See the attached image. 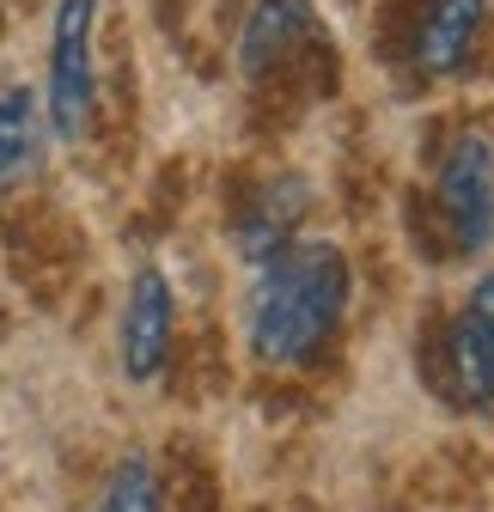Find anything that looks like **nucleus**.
I'll return each instance as SVG.
<instances>
[{"mask_svg":"<svg viewBox=\"0 0 494 512\" xmlns=\"http://www.w3.org/2000/svg\"><path fill=\"white\" fill-rule=\"evenodd\" d=\"M0 25H7V19H0Z\"/></svg>","mask_w":494,"mask_h":512,"instance_id":"dca6fc26","label":"nucleus"},{"mask_svg":"<svg viewBox=\"0 0 494 512\" xmlns=\"http://www.w3.org/2000/svg\"><path fill=\"white\" fill-rule=\"evenodd\" d=\"M0 244H7L13 281L37 299V305H61V293L74 287L86 244L74 232V220L55 202H13L7 220H0Z\"/></svg>","mask_w":494,"mask_h":512,"instance_id":"20e7f679","label":"nucleus"},{"mask_svg":"<svg viewBox=\"0 0 494 512\" xmlns=\"http://www.w3.org/2000/svg\"><path fill=\"white\" fill-rule=\"evenodd\" d=\"M98 0H61L49 31V116L68 141H80L98 116V61H92Z\"/></svg>","mask_w":494,"mask_h":512,"instance_id":"423d86ee","label":"nucleus"},{"mask_svg":"<svg viewBox=\"0 0 494 512\" xmlns=\"http://www.w3.org/2000/svg\"><path fill=\"white\" fill-rule=\"evenodd\" d=\"M415 372L452 409H494V354L470 311H458V317L427 311V324L415 336Z\"/></svg>","mask_w":494,"mask_h":512,"instance_id":"39448f33","label":"nucleus"},{"mask_svg":"<svg viewBox=\"0 0 494 512\" xmlns=\"http://www.w3.org/2000/svg\"><path fill=\"white\" fill-rule=\"evenodd\" d=\"M305 214V183L287 171H251V165H232L226 177V220L238 232V250L251 263H269L293 244V226Z\"/></svg>","mask_w":494,"mask_h":512,"instance_id":"0eeeda50","label":"nucleus"},{"mask_svg":"<svg viewBox=\"0 0 494 512\" xmlns=\"http://www.w3.org/2000/svg\"><path fill=\"white\" fill-rule=\"evenodd\" d=\"M470 317H476V330H482V342H488V354H494V275L476 281V293H470Z\"/></svg>","mask_w":494,"mask_h":512,"instance_id":"4468645a","label":"nucleus"},{"mask_svg":"<svg viewBox=\"0 0 494 512\" xmlns=\"http://www.w3.org/2000/svg\"><path fill=\"white\" fill-rule=\"evenodd\" d=\"M421 19H427V0H379V13H373V49L391 61V68H415Z\"/></svg>","mask_w":494,"mask_h":512,"instance_id":"f8f14e48","label":"nucleus"},{"mask_svg":"<svg viewBox=\"0 0 494 512\" xmlns=\"http://www.w3.org/2000/svg\"><path fill=\"white\" fill-rule=\"evenodd\" d=\"M482 19H488V0H427L421 43H415V68L421 74H458L464 61L476 55Z\"/></svg>","mask_w":494,"mask_h":512,"instance_id":"1a4fd4ad","label":"nucleus"},{"mask_svg":"<svg viewBox=\"0 0 494 512\" xmlns=\"http://www.w3.org/2000/svg\"><path fill=\"white\" fill-rule=\"evenodd\" d=\"M238 68L251 80V122L263 135L293 128L342 86V55L312 0H257L238 25Z\"/></svg>","mask_w":494,"mask_h":512,"instance_id":"f257e3e1","label":"nucleus"},{"mask_svg":"<svg viewBox=\"0 0 494 512\" xmlns=\"http://www.w3.org/2000/svg\"><path fill=\"white\" fill-rule=\"evenodd\" d=\"M214 13H220V31H238L244 25V0H220Z\"/></svg>","mask_w":494,"mask_h":512,"instance_id":"2eb2a0df","label":"nucleus"},{"mask_svg":"<svg viewBox=\"0 0 494 512\" xmlns=\"http://www.w3.org/2000/svg\"><path fill=\"white\" fill-rule=\"evenodd\" d=\"M348 311V263L336 244H287L251 287V348L269 366H305L330 348Z\"/></svg>","mask_w":494,"mask_h":512,"instance_id":"f03ea898","label":"nucleus"},{"mask_svg":"<svg viewBox=\"0 0 494 512\" xmlns=\"http://www.w3.org/2000/svg\"><path fill=\"white\" fill-rule=\"evenodd\" d=\"M153 488H159V512H220V476L190 445H171L165 482H153Z\"/></svg>","mask_w":494,"mask_h":512,"instance_id":"9d476101","label":"nucleus"},{"mask_svg":"<svg viewBox=\"0 0 494 512\" xmlns=\"http://www.w3.org/2000/svg\"><path fill=\"white\" fill-rule=\"evenodd\" d=\"M171 330H177V305L159 269H141L129 287V311H122V372L129 378H159L171 360Z\"/></svg>","mask_w":494,"mask_h":512,"instance_id":"6e6552de","label":"nucleus"},{"mask_svg":"<svg viewBox=\"0 0 494 512\" xmlns=\"http://www.w3.org/2000/svg\"><path fill=\"white\" fill-rule=\"evenodd\" d=\"M427 202H434V220H440L452 256L488 250V238H494V141L482 128H458L452 135Z\"/></svg>","mask_w":494,"mask_h":512,"instance_id":"7ed1b4c3","label":"nucleus"},{"mask_svg":"<svg viewBox=\"0 0 494 512\" xmlns=\"http://www.w3.org/2000/svg\"><path fill=\"white\" fill-rule=\"evenodd\" d=\"M31 159H37V104L31 92H7L0 98V189L25 177Z\"/></svg>","mask_w":494,"mask_h":512,"instance_id":"9b49d317","label":"nucleus"},{"mask_svg":"<svg viewBox=\"0 0 494 512\" xmlns=\"http://www.w3.org/2000/svg\"><path fill=\"white\" fill-rule=\"evenodd\" d=\"M98 512H159V488H153V470H147L141 458H129V464H122V470L110 476V488H104Z\"/></svg>","mask_w":494,"mask_h":512,"instance_id":"ddd939ff","label":"nucleus"}]
</instances>
